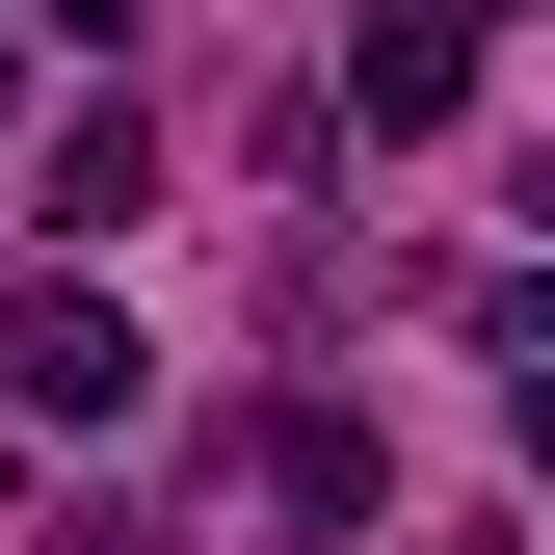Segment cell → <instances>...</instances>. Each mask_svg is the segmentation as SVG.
Wrapping results in <instances>:
<instances>
[{"label":"cell","mask_w":555,"mask_h":555,"mask_svg":"<svg viewBox=\"0 0 555 555\" xmlns=\"http://www.w3.org/2000/svg\"><path fill=\"white\" fill-rule=\"evenodd\" d=\"M0 397H27V424H106V397H132V318L80 292V264H53V292H0Z\"/></svg>","instance_id":"obj_1"},{"label":"cell","mask_w":555,"mask_h":555,"mask_svg":"<svg viewBox=\"0 0 555 555\" xmlns=\"http://www.w3.org/2000/svg\"><path fill=\"white\" fill-rule=\"evenodd\" d=\"M132 212H159V132L80 106V132H53V238H132Z\"/></svg>","instance_id":"obj_2"},{"label":"cell","mask_w":555,"mask_h":555,"mask_svg":"<svg viewBox=\"0 0 555 555\" xmlns=\"http://www.w3.org/2000/svg\"><path fill=\"white\" fill-rule=\"evenodd\" d=\"M344 106H371V132H450V106H476V27H371V53H344Z\"/></svg>","instance_id":"obj_3"},{"label":"cell","mask_w":555,"mask_h":555,"mask_svg":"<svg viewBox=\"0 0 555 555\" xmlns=\"http://www.w3.org/2000/svg\"><path fill=\"white\" fill-rule=\"evenodd\" d=\"M264 503H318V529H371V424H344V397H292V424H264Z\"/></svg>","instance_id":"obj_4"},{"label":"cell","mask_w":555,"mask_h":555,"mask_svg":"<svg viewBox=\"0 0 555 555\" xmlns=\"http://www.w3.org/2000/svg\"><path fill=\"white\" fill-rule=\"evenodd\" d=\"M450 27H503V0H450Z\"/></svg>","instance_id":"obj_5"}]
</instances>
